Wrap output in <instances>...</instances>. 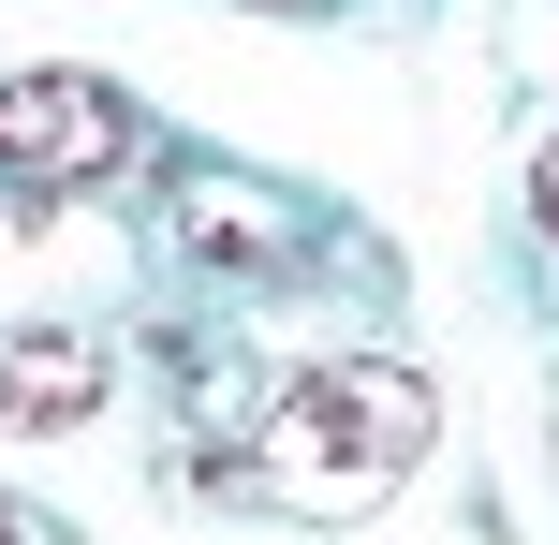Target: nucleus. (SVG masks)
I'll use <instances>...</instances> for the list:
<instances>
[{"label": "nucleus", "mask_w": 559, "mask_h": 545, "mask_svg": "<svg viewBox=\"0 0 559 545\" xmlns=\"http://www.w3.org/2000/svg\"><path fill=\"white\" fill-rule=\"evenodd\" d=\"M0 545H29V531H15V501H0Z\"/></svg>", "instance_id": "nucleus-6"}, {"label": "nucleus", "mask_w": 559, "mask_h": 545, "mask_svg": "<svg viewBox=\"0 0 559 545\" xmlns=\"http://www.w3.org/2000/svg\"><path fill=\"white\" fill-rule=\"evenodd\" d=\"M0 163L45 192H104L133 177V104L104 74H0Z\"/></svg>", "instance_id": "nucleus-2"}, {"label": "nucleus", "mask_w": 559, "mask_h": 545, "mask_svg": "<svg viewBox=\"0 0 559 545\" xmlns=\"http://www.w3.org/2000/svg\"><path fill=\"white\" fill-rule=\"evenodd\" d=\"M104 354L88 340H0V428H88Z\"/></svg>", "instance_id": "nucleus-4"}, {"label": "nucleus", "mask_w": 559, "mask_h": 545, "mask_svg": "<svg viewBox=\"0 0 559 545\" xmlns=\"http://www.w3.org/2000/svg\"><path fill=\"white\" fill-rule=\"evenodd\" d=\"M413 458H427V383L413 369H309V383H280L251 487L295 501V517H368Z\"/></svg>", "instance_id": "nucleus-1"}, {"label": "nucleus", "mask_w": 559, "mask_h": 545, "mask_svg": "<svg viewBox=\"0 0 559 545\" xmlns=\"http://www.w3.org/2000/svg\"><path fill=\"white\" fill-rule=\"evenodd\" d=\"M177 251L251 281V265H295V206L265 177H222V163H177Z\"/></svg>", "instance_id": "nucleus-3"}, {"label": "nucleus", "mask_w": 559, "mask_h": 545, "mask_svg": "<svg viewBox=\"0 0 559 545\" xmlns=\"http://www.w3.org/2000/svg\"><path fill=\"white\" fill-rule=\"evenodd\" d=\"M531 206H545V236H559V147H545V163H531Z\"/></svg>", "instance_id": "nucleus-5"}]
</instances>
